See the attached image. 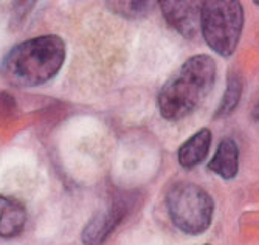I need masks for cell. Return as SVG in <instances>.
<instances>
[{"instance_id":"9c48e42d","label":"cell","mask_w":259,"mask_h":245,"mask_svg":"<svg viewBox=\"0 0 259 245\" xmlns=\"http://www.w3.org/2000/svg\"><path fill=\"white\" fill-rule=\"evenodd\" d=\"M211 138L213 137L208 129H200L191 138H188L179 149V163L186 169H191L202 163L208 155Z\"/></svg>"},{"instance_id":"277c9868","label":"cell","mask_w":259,"mask_h":245,"mask_svg":"<svg viewBox=\"0 0 259 245\" xmlns=\"http://www.w3.org/2000/svg\"><path fill=\"white\" fill-rule=\"evenodd\" d=\"M172 224L186 234H202L213 220L214 203L209 194L194 183H177L166 195Z\"/></svg>"},{"instance_id":"52a82bcc","label":"cell","mask_w":259,"mask_h":245,"mask_svg":"<svg viewBox=\"0 0 259 245\" xmlns=\"http://www.w3.org/2000/svg\"><path fill=\"white\" fill-rule=\"evenodd\" d=\"M27 222L23 205L11 197L0 194V237L11 239L22 233Z\"/></svg>"},{"instance_id":"8992f818","label":"cell","mask_w":259,"mask_h":245,"mask_svg":"<svg viewBox=\"0 0 259 245\" xmlns=\"http://www.w3.org/2000/svg\"><path fill=\"white\" fill-rule=\"evenodd\" d=\"M123 216L124 210L121 203H116L93 216L82 231V242L85 245H101L121 222Z\"/></svg>"},{"instance_id":"ba28073f","label":"cell","mask_w":259,"mask_h":245,"mask_svg":"<svg viewBox=\"0 0 259 245\" xmlns=\"http://www.w3.org/2000/svg\"><path fill=\"white\" fill-rule=\"evenodd\" d=\"M208 168L225 180L236 177L239 169V148L236 141L231 138L222 140Z\"/></svg>"},{"instance_id":"7c38bea8","label":"cell","mask_w":259,"mask_h":245,"mask_svg":"<svg viewBox=\"0 0 259 245\" xmlns=\"http://www.w3.org/2000/svg\"><path fill=\"white\" fill-rule=\"evenodd\" d=\"M253 116H254L256 119H259V100H257V103H256V106H254V109H253Z\"/></svg>"},{"instance_id":"3957f363","label":"cell","mask_w":259,"mask_h":245,"mask_svg":"<svg viewBox=\"0 0 259 245\" xmlns=\"http://www.w3.org/2000/svg\"><path fill=\"white\" fill-rule=\"evenodd\" d=\"M200 27L206 44L218 55L231 56L244 27L242 5L234 0H206L200 10Z\"/></svg>"},{"instance_id":"8fae6325","label":"cell","mask_w":259,"mask_h":245,"mask_svg":"<svg viewBox=\"0 0 259 245\" xmlns=\"http://www.w3.org/2000/svg\"><path fill=\"white\" fill-rule=\"evenodd\" d=\"M107 5L110 10L118 13L120 16L131 17V19L143 16L151 8L149 2H109Z\"/></svg>"},{"instance_id":"7a4b0ae2","label":"cell","mask_w":259,"mask_h":245,"mask_svg":"<svg viewBox=\"0 0 259 245\" xmlns=\"http://www.w3.org/2000/svg\"><path fill=\"white\" fill-rule=\"evenodd\" d=\"M216 79V62L206 55L188 59L158 93V110L168 121L193 113L208 96Z\"/></svg>"},{"instance_id":"30bf717a","label":"cell","mask_w":259,"mask_h":245,"mask_svg":"<svg viewBox=\"0 0 259 245\" xmlns=\"http://www.w3.org/2000/svg\"><path fill=\"white\" fill-rule=\"evenodd\" d=\"M242 93V79L238 73H231L228 76L227 90L224 93V98L221 101V106L216 112V118H222L230 115L234 109H236Z\"/></svg>"},{"instance_id":"5b68a950","label":"cell","mask_w":259,"mask_h":245,"mask_svg":"<svg viewBox=\"0 0 259 245\" xmlns=\"http://www.w3.org/2000/svg\"><path fill=\"white\" fill-rule=\"evenodd\" d=\"M160 8L166 22L177 33L188 39L197 34L200 25V4L185 0H163L160 2Z\"/></svg>"},{"instance_id":"6da1fadb","label":"cell","mask_w":259,"mask_h":245,"mask_svg":"<svg viewBox=\"0 0 259 245\" xmlns=\"http://www.w3.org/2000/svg\"><path fill=\"white\" fill-rule=\"evenodd\" d=\"M65 61V42L59 36H39L20 42L4 56L0 75L14 87H36L53 79Z\"/></svg>"},{"instance_id":"4fadbf2b","label":"cell","mask_w":259,"mask_h":245,"mask_svg":"<svg viewBox=\"0 0 259 245\" xmlns=\"http://www.w3.org/2000/svg\"><path fill=\"white\" fill-rule=\"evenodd\" d=\"M254 4H256V5H259V0H256V2H254Z\"/></svg>"}]
</instances>
